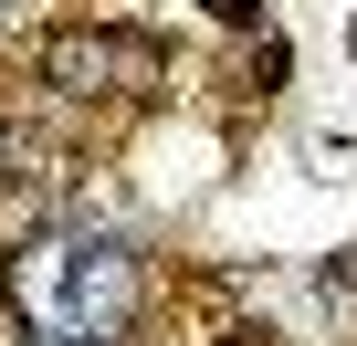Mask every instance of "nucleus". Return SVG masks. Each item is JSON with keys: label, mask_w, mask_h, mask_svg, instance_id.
I'll list each match as a JSON object with an SVG mask.
<instances>
[{"label": "nucleus", "mask_w": 357, "mask_h": 346, "mask_svg": "<svg viewBox=\"0 0 357 346\" xmlns=\"http://www.w3.org/2000/svg\"><path fill=\"white\" fill-rule=\"evenodd\" d=\"M43 63H53L63 95H137V84H158V53L147 42H105V32H63Z\"/></svg>", "instance_id": "f257e3e1"}, {"label": "nucleus", "mask_w": 357, "mask_h": 346, "mask_svg": "<svg viewBox=\"0 0 357 346\" xmlns=\"http://www.w3.org/2000/svg\"><path fill=\"white\" fill-rule=\"evenodd\" d=\"M126 315H137V262H126V252H74L63 325H74V336H116Z\"/></svg>", "instance_id": "f03ea898"}, {"label": "nucleus", "mask_w": 357, "mask_h": 346, "mask_svg": "<svg viewBox=\"0 0 357 346\" xmlns=\"http://www.w3.org/2000/svg\"><path fill=\"white\" fill-rule=\"evenodd\" d=\"M63 283H74V242H32L11 262V294H22L32 325H63Z\"/></svg>", "instance_id": "7ed1b4c3"}, {"label": "nucleus", "mask_w": 357, "mask_h": 346, "mask_svg": "<svg viewBox=\"0 0 357 346\" xmlns=\"http://www.w3.org/2000/svg\"><path fill=\"white\" fill-rule=\"evenodd\" d=\"M11 346H95V336H74V325H32V336H11Z\"/></svg>", "instance_id": "20e7f679"}, {"label": "nucleus", "mask_w": 357, "mask_h": 346, "mask_svg": "<svg viewBox=\"0 0 357 346\" xmlns=\"http://www.w3.org/2000/svg\"><path fill=\"white\" fill-rule=\"evenodd\" d=\"M211 11H231V22H252V11H263V0H211Z\"/></svg>", "instance_id": "39448f33"}, {"label": "nucleus", "mask_w": 357, "mask_h": 346, "mask_svg": "<svg viewBox=\"0 0 357 346\" xmlns=\"http://www.w3.org/2000/svg\"><path fill=\"white\" fill-rule=\"evenodd\" d=\"M336 294H357V252H347V262H336Z\"/></svg>", "instance_id": "423d86ee"}]
</instances>
